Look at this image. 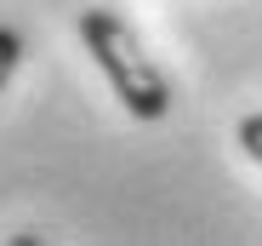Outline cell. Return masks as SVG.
Wrapping results in <instances>:
<instances>
[{
	"instance_id": "cell-1",
	"label": "cell",
	"mask_w": 262,
	"mask_h": 246,
	"mask_svg": "<svg viewBox=\"0 0 262 246\" xmlns=\"http://www.w3.org/2000/svg\"><path fill=\"white\" fill-rule=\"evenodd\" d=\"M80 40H85V52H92V63L103 69V80L114 86V98L125 103V115L160 120V115L171 109V80H165V69L143 52L137 29H131L120 12L85 6V12H80Z\"/></svg>"
},
{
	"instance_id": "cell-2",
	"label": "cell",
	"mask_w": 262,
	"mask_h": 246,
	"mask_svg": "<svg viewBox=\"0 0 262 246\" xmlns=\"http://www.w3.org/2000/svg\"><path fill=\"white\" fill-rule=\"evenodd\" d=\"M17 58H23V34L12 23H0V92L12 86V74H17Z\"/></svg>"
},
{
	"instance_id": "cell-3",
	"label": "cell",
	"mask_w": 262,
	"mask_h": 246,
	"mask_svg": "<svg viewBox=\"0 0 262 246\" xmlns=\"http://www.w3.org/2000/svg\"><path fill=\"white\" fill-rule=\"evenodd\" d=\"M239 149L262 166V115H245V120H239Z\"/></svg>"
}]
</instances>
